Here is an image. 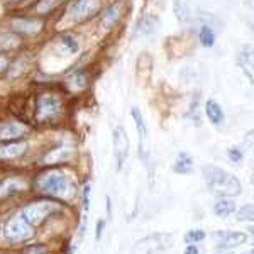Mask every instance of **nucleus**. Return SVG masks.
I'll list each match as a JSON object with an SVG mask.
<instances>
[{
  "label": "nucleus",
  "instance_id": "obj_1",
  "mask_svg": "<svg viewBox=\"0 0 254 254\" xmlns=\"http://www.w3.org/2000/svg\"><path fill=\"white\" fill-rule=\"evenodd\" d=\"M202 175L205 178V183L210 188V191L217 196H237L243 191V187H241V182L236 178L232 173L225 171L224 168L219 166H202Z\"/></svg>",
  "mask_w": 254,
  "mask_h": 254
},
{
  "label": "nucleus",
  "instance_id": "obj_2",
  "mask_svg": "<svg viewBox=\"0 0 254 254\" xmlns=\"http://www.w3.org/2000/svg\"><path fill=\"white\" fill-rule=\"evenodd\" d=\"M173 246V236L166 232H154L132 246L129 254H163Z\"/></svg>",
  "mask_w": 254,
  "mask_h": 254
},
{
  "label": "nucleus",
  "instance_id": "obj_3",
  "mask_svg": "<svg viewBox=\"0 0 254 254\" xmlns=\"http://www.w3.org/2000/svg\"><path fill=\"white\" fill-rule=\"evenodd\" d=\"M34 236V227L22 215H14L3 224V237L12 244H20Z\"/></svg>",
  "mask_w": 254,
  "mask_h": 254
},
{
  "label": "nucleus",
  "instance_id": "obj_4",
  "mask_svg": "<svg viewBox=\"0 0 254 254\" xmlns=\"http://www.w3.org/2000/svg\"><path fill=\"white\" fill-rule=\"evenodd\" d=\"M55 212H58V203L55 202H32L29 205L24 207L22 217L29 222L32 227H38V225L44 224V220L48 217H51Z\"/></svg>",
  "mask_w": 254,
  "mask_h": 254
},
{
  "label": "nucleus",
  "instance_id": "obj_5",
  "mask_svg": "<svg viewBox=\"0 0 254 254\" xmlns=\"http://www.w3.org/2000/svg\"><path fill=\"white\" fill-rule=\"evenodd\" d=\"M39 185L44 193L51 195H68L69 191V180L61 171H51V173L44 175L41 178Z\"/></svg>",
  "mask_w": 254,
  "mask_h": 254
},
{
  "label": "nucleus",
  "instance_id": "obj_6",
  "mask_svg": "<svg viewBox=\"0 0 254 254\" xmlns=\"http://www.w3.org/2000/svg\"><path fill=\"white\" fill-rule=\"evenodd\" d=\"M212 237H214L215 248L219 249V251L234 249L248 241V234L239 232V231H217L212 234Z\"/></svg>",
  "mask_w": 254,
  "mask_h": 254
},
{
  "label": "nucleus",
  "instance_id": "obj_7",
  "mask_svg": "<svg viewBox=\"0 0 254 254\" xmlns=\"http://www.w3.org/2000/svg\"><path fill=\"white\" fill-rule=\"evenodd\" d=\"M112 141H114V156H116L117 161V170H121L124 166L127 156H129V137H127L124 127H116L114 129Z\"/></svg>",
  "mask_w": 254,
  "mask_h": 254
},
{
  "label": "nucleus",
  "instance_id": "obj_8",
  "mask_svg": "<svg viewBox=\"0 0 254 254\" xmlns=\"http://www.w3.org/2000/svg\"><path fill=\"white\" fill-rule=\"evenodd\" d=\"M60 107H61V104H60L58 97L53 95V93H44L38 100V117L41 121L53 119L55 116H58Z\"/></svg>",
  "mask_w": 254,
  "mask_h": 254
},
{
  "label": "nucleus",
  "instance_id": "obj_9",
  "mask_svg": "<svg viewBox=\"0 0 254 254\" xmlns=\"http://www.w3.org/2000/svg\"><path fill=\"white\" fill-rule=\"evenodd\" d=\"M98 9H100V0H76L69 7V17L73 20H85L92 17Z\"/></svg>",
  "mask_w": 254,
  "mask_h": 254
},
{
  "label": "nucleus",
  "instance_id": "obj_10",
  "mask_svg": "<svg viewBox=\"0 0 254 254\" xmlns=\"http://www.w3.org/2000/svg\"><path fill=\"white\" fill-rule=\"evenodd\" d=\"M158 27H159V19L156 15H146V17H142L137 22L136 36H139V38H149V36L156 34Z\"/></svg>",
  "mask_w": 254,
  "mask_h": 254
},
{
  "label": "nucleus",
  "instance_id": "obj_11",
  "mask_svg": "<svg viewBox=\"0 0 254 254\" xmlns=\"http://www.w3.org/2000/svg\"><path fill=\"white\" fill-rule=\"evenodd\" d=\"M27 142H7V144H0V159H14L19 158L26 153Z\"/></svg>",
  "mask_w": 254,
  "mask_h": 254
},
{
  "label": "nucleus",
  "instance_id": "obj_12",
  "mask_svg": "<svg viewBox=\"0 0 254 254\" xmlns=\"http://www.w3.org/2000/svg\"><path fill=\"white\" fill-rule=\"evenodd\" d=\"M26 132V127L17 122H7V124L0 126V141H12V139H17L24 136Z\"/></svg>",
  "mask_w": 254,
  "mask_h": 254
},
{
  "label": "nucleus",
  "instance_id": "obj_13",
  "mask_svg": "<svg viewBox=\"0 0 254 254\" xmlns=\"http://www.w3.org/2000/svg\"><path fill=\"white\" fill-rule=\"evenodd\" d=\"M26 188V182L20 178H7L5 182L0 185V200L9 198V196L15 195L17 191Z\"/></svg>",
  "mask_w": 254,
  "mask_h": 254
},
{
  "label": "nucleus",
  "instance_id": "obj_14",
  "mask_svg": "<svg viewBox=\"0 0 254 254\" xmlns=\"http://www.w3.org/2000/svg\"><path fill=\"white\" fill-rule=\"evenodd\" d=\"M193 166H195L193 158H191L188 153H185V151H182V153L176 156L173 171L175 173H180V175H190L191 171H193Z\"/></svg>",
  "mask_w": 254,
  "mask_h": 254
},
{
  "label": "nucleus",
  "instance_id": "obj_15",
  "mask_svg": "<svg viewBox=\"0 0 254 254\" xmlns=\"http://www.w3.org/2000/svg\"><path fill=\"white\" fill-rule=\"evenodd\" d=\"M205 114H207V119L214 126H222L224 124V121H225L224 110H222V107H220V105L217 104L215 100H207Z\"/></svg>",
  "mask_w": 254,
  "mask_h": 254
},
{
  "label": "nucleus",
  "instance_id": "obj_16",
  "mask_svg": "<svg viewBox=\"0 0 254 254\" xmlns=\"http://www.w3.org/2000/svg\"><path fill=\"white\" fill-rule=\"evenodd\" d=\"M214 214L217 217H222V219H225V217H229V215H232L236 212V203H234V200H229V198H225V196H220L219 200L214 203Z\"/></svg>",
  "mask_w": 254,
  "mask_h": 254
},
{
  "label": "nucleus",
  "instance_id": "obj_17",
  "mask_svg": "<svg viewBox=\"0 0 254 254\" xmlns=\"http://www.w3.org/2000/svg\"><path fill=\"white\" fill-rule=\"evenodd\" d=\"M14 26L19 32H26V34H36L41 31L43 22L39 19H17L14 20Z\"/></svg>",
  "mask_w": 254,
  "mask_h": 254
},
{
  "label": "nucleus",
  "instance_id": "obj_18",
  "mask_svg": "<svg viewBox=\"0 0 254 254\" xmlns=\"http://www.w3.org/2000/svg\"><path fill=\"white\" fill-rule=\"evenodd\" d=\"M130 114H132L134 121H136V129H137V134H139V146H141V151H142L144 149V141L147 137V127H146L144 117H142V112L137 107H132Z\"/></svg>",
  "mask_w": 254,
  "mask_h": 254
},
{
  "label": "nucleus",
  "instance_id": "obj_19",
  "mask_svg": "<svg viewBox=\"0 0 254 254\" xmlns=\"http://www.w3.org/2000/svg\"><path fill=\"white\" fill-rule=\"evenodd\" d=\"M73 156V149L71 147H58V149H53L44 156V161L48 165H53V163H61V161H68L69 158Z\"/></svg>",
  "mask_w": 254,
  "mask_h": 254
},
{
  "label": "nucleus",
  "instance_id": "obj_20",
  "mask_svg": "<svg viewBox=\"0 0 254 254\" xmlns=\"http://www.w3.org/2000/svg\"><path fill=\"white\" fill-rule=\"evenodd\" d=\"M58 46L63 51V55H75L80 49L78 41L73 38L71 34H61L58 38Z\"/></svg>",
  "mask_w": 254,
  "mask_h": 254
},
{
  "label": "nucleus",
  "instance_id": "obj_21",
  "mask_svg": "<svg viewBox=\"0 0 254 254\" xmlns=\"http://www.w3.org/2000/svg\"><path fill=\"white\" fill-rule=\"evenodd\" d=\"M239 64L244 69V73L249 76V80H253V48L244 46L243 51L239 55Z\"/></svg>",
  "mask_w": 254,
  "mask_h": 254
},
{
  "label": "nucleus",
  "instance_id": "obj_22",
  "mask_svg": "<svg viewBox=\"0 0 254 254\" xmlns=\"http://www.w3.org/2000/svg\"><path fill=\"white\" fill-rule=\"evenodd\" d=\"M119 17H121V5L116 3V5L109 7L107 12L104 14V17H102V26H104L105 29H109V27H112L114 24L117 22Z\"/></svg>",
  "mask_w": 254,
  "mask_h": 254
},
{
  "label": "nucleus",
  "instance_id": "obj_23",
  "mask_svg": "<svg viewBox=\"0 0 254 254\" xmlns=\"http://www.w3.org/2000/svg\"><path fill=\"white\" fill-rule=\"evenodd\" d=\"M20 44L19 36L15 34H3L0 36V51H12Z\"/></svg>",
  "mask_w": 254,
  "mask_h": 254
},
{
  "label": "nucleus",
  "instance_id": "obj_24",
  "mask_svg": "<svg viewBox=\"0 0 254 254\" xmlns=\"http://www.w3.org/2000/svg\"><path fill=\"white\" fill-rule=\"evenodd\" d=\"M198 38H200L202 46H205V48H212V46H214V43H215V34H214V31H212L210 26H202V27H200Z\"/></svg>",
  "mask_w": 254,
  "mask_h": 254
},
{
  "label": "nucleus",
  "instance_id": "obj_25",
  "mask_svg": "<svg viewBox=\"0 0 254 254\" xmlns=\"http://www.w3.org/2000/svg\"><path fill=\"white\" fill-rule=\"evenodd\" d=\"M173 12L175 17L180 20V22H185V20L190 17V10H188L187 3L183 0H175L173 2Z\"/></svg>",
  "mask_w": 254,
  "mask_h": 254
},
{
  "label": "nucleus",
  "instance_id": "obj_26",
  "mask_svg": "<svg viewBox=\"0 0 254 254\" xmlns=\"http://www.w3.org/2000/svg\"><path fill=\"white\" fill-rule=\"evenodd\" d=\"M27 63H29V61H27L26 58H20L19 61H15L9 69V78H15V76L22 75L27 68Z\"/></svg>",
  "mask_w": 254,
  "mask_h": 254
},
{
  "label": "nucleus",
  "instance_id": "obj_27",
  "mask_svg": "<svg viewBox=\"0 0 254 254\" xmlns=\"http://www.w3.org/2000/svg\"><path fill=\"white\" fill-rule=\"evenodd\" d=\"M205 237H207V234L202 231V229H195V231H188L185 234V243L187 244H196V243H202Z\"/></svg>",
  "mask_w": 254,
  "mask_h": 254
},
{
  "label": "nucleus",
  "instance_id": "obj_28",
  "mask_svg": "<svg viewBox=\"0 0 254 254\" xmlns=\"http://www.w3.org/2000/svg\"><path fill=\"white\" fill-rule=\"evenodd\" d=\"M253 219H254V207L251 203L244 205L237 212V220H239V222H253Z\"/></svg>",
  "mask_w": 254,
  "mask_h": 254
},
{
  "label": "nucleus",
  "instance_id": "obj_29",
  "mask_svg": "<svg viewBox=\"0 0 254 254\" xmlns=\"http://www.w3.org/2000/svg\"><path fill=\"white\" fill-rule=\"evenodd\" d=\"M22 254H49V248L44 244H31L24 248Z\"/></svg>",
  "mask_w": 254,
  "mask_h": 254
},
{
  "label": "nucleus",
  "instance_id": "obj_30",
  "mask_svg": "<svg viewBox=\"0 0 254 254\" xmlns=\"http://www.w3.org/2000/svg\"><path fill=\"white\" fill-rule=\"evenodd\" d=\"M58 3H61V0H41L38 3V10L39 12H49L51 9H55Z\"/></svg>",
  "mask_w": 254,
  "mask_h": 254
},
{
  "label": "nucleus",
  "instance_id": "obj_31",
  "mask_svg": "<svg viewBox=\"0 0 254 254\" xmlns=\"http://www.w3.org/2000/svg\"><path fill=\"white\" fill-rule=\"evenodd\" d=\"M227 156L232 163H241L243 161V151H241L239 147H231V149L227 151Z\"/></svg>",
  "mask_w": 254,
  "mask_h": 254
},
{
  "label": "nucleus",
  "instance_id": "obj_32",
  "mask_svg": "<svg viewBox=\"0 0 254 254\" xmlns=\"http://www.w3.org/2000/svg\"><path fill=\"white\" fill-rule=\"evenodd\" d=\"M90 183L83 187V208H85V215H88V210H90Z\"/></svg>",
  "mask_w": 254,
  "mask_h": 254
},
{
  "label": "nucleus",
  "instance_id": "obj_33",
  "mask_svg": "<svg viewBox=\"0 0 254 254\" xmlns=\"http://www.w3.org/2000/svg\"><path fill=\"white\" fill-rule=\"evenodd\" d=\"M104 231H105V220L100 219L97 222V229H95V241H97V243L102 239V236H104Z\"/></svg>",
  "mask_w": 254,
  "mask_h": 254
},
{
  "label": "nucleus",
  "instance_id": "obj_34",
  "mask_svg": "<svg viewBox=\"0 0 254 254\" xmlns=\"http://www.w3.org/2000/svg\"><path fill=\"white\" fill-rule=\"evenodd\" d=\"M183 254H200V251H198V248H196V244H188Z\"/></svg>",
  "mask_w": 254,
  "mask_h": 254
},
{
  "label": "nucleus",
  "instance_id": "obj_35",
  "mask_svg": "<svg viewBox=\"0 0 254 254\" xmlns=\"http://www.w3.org/2000/svg\"><path fill=\"white\" fill-rule=\"evenodd\" d=\"M105 202H107V217L112 219V202H110V196H105Z\"/></svg>",
  "mask_w": 254,
  "mask_h": 254
},
{
  "label": "nucleus",
  "instance_id": "obj_36",
  "mask_svg": "<svg viewBox=\"0 0 254 254\" xmlns=\"http://www.w3.org/2000/svg\"><path fill=\"white\" fill-rule=\"evenodd\" d=\"M3 68H7V58L3 55H0V71H2Z\"/></svg>",
  "mask_w": 254,
  "mask_h": 254
},
{
  "label": "nucleus",
  "instance_id": "obj_37",
  "mask_svg": "<svg viewBox=\"0 0 254 254\" xmlns=\"http://www.w3.org/2000/svg\"><path fill=\"white\" fill-rule=\"evenodd\" d=\"M76 81H78V87H85V85H87V78H85V76H76Z\"/></svg>",
  "mask_w": 254,
  "mask_h": 254
},
{
  "label": "nucleus",
  "instance_id": "obj_38",
  "mask_svg": "<svg viewBox=\"0 0 254 254\" xmlns=\"http://www.w3.org/2000/svg\"><path fill=\"white\" fill-rule=\"evenodd\" d=\"M243 254H254V251H253V249H249V251H246V253H243Z\"/></svg>",
  "mask_w": 254,
  "mask_h": 254
}]
</instances>
